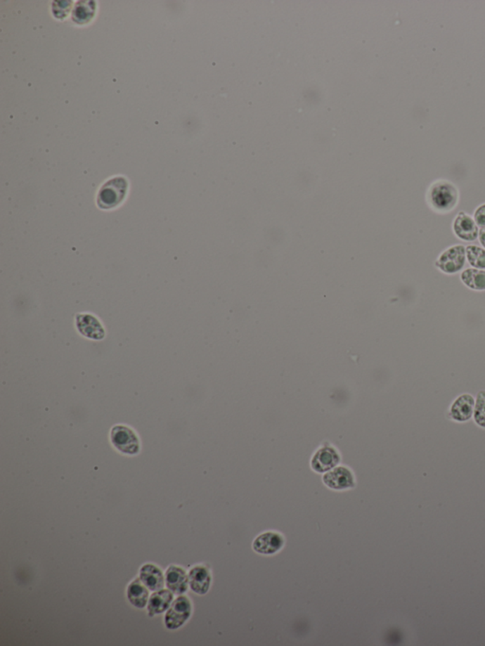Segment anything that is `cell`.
I'll use <instances>...</instances> for the list:
<instances>
[{"label": "cell", "mask_w": 485, "mask_h": 646, "mask_svg": "<svg viewBox=\"0 0 485 646\" xmlns=\"http://www.w3.org/2000/svg\"><path fill=\"white\" fill-rule=\"evenodd\" d=\"M323 481L327 487L336 491L351 489L356 484L353 472L345 466H337L328 471L323 476Z\"/></svg>", "instance_id": "52a82bcc"}, {"label": "cell", "mask_w": 485, "mask_h": 646, "mask_svg": "<svg viewBox=\"0 0 485 646\" xmlns=\"http://www.w3.org/2000/svg\"><path fill=\"white\" fill-rule=\"evenodd\" d=\"M340 456L333 446H323L316 452L311 460L312 470L318 473H325L336 467Z\"/></svg>", "instance_id": "30bf717a"}, {"label": "cell", "mask_w": 485, "mask_h": 646, "mask_svg": "<svg viewBox=\"0 0 485 646\" xmlns=\"http://www.w3.org/2000/svg\"><path fill=\"white\" fill-rule=\"evenodd\" d=\"M475 399L470 394L459 395L448 408V417L456 422L470 421L473 417Z\"/></svg>", "instance_id": "ba28073f"}, {"label": "cell", "mask_w": 485, "mask_h": 646, "mask_svg": "<svg viewBox=\"0 0 485 646\" xmlns=\"http://www.w3.org/2000/svg\"><path fill=\"white\" fill-rule=\"evenodd\" d=\"M212 580L211 571L205 566H195L190 571V588L196 594L204 595V594L208 593L209 588H211Z\"/></svg>", "instance_id": "7c38bea8"}, {"label": "cell", "mask_w": 485, "mask_h": 646, "mask_svg": "<svg viewBox=\"0 0 485 646\" xmlns=\"http://www.w3.org/2000/svg\"><path fill=\"white\" fill-rule=\"evenodd\" d=\"M285 545V538L276 531H266L256 536L252 549L261 555H274L280 552Z\"/></svg>", "instance_id": "8992f818"}, {"label": "cell", "mask_w": 485, "mask_h": 646, "mask_svg": "<svg viewBox=\"0 0 485 646\" xmlns=\"http://www.w3.org/2000/svg\"><path fill=\"white\" fill-rule=\"evenodd\" d=\"M463 285L471 290L485 291V271L477 269H467L460 273Z\"/></svg>", "instance_id": "e0dca14e"}, {"label": "cell", "mask_w": 485, "mask_h": 646, "mask_svg": "<svg viewBox=\"0 0 485 646\" xmlns=\"http://www.w3.org/2000/svg\"><path fill=\"white\" fill-rule=\"evenodd\" d=\"M452 230L457 238L465 242H474L479 237V227L475 220L467 212H460L454 218Z\"/></svg>", "instance_id": "9c48e42d"}, {"label": "cell", "mask_w": 485, "mask_h": 646, "mask_svg": "<svg viewBox=\"0 0 485 646\" xmlns=\"http://www.w3.org/2000/svg\"><path fill=\"white\" fill-rule=\"evenodd\" d=\"M95 13V4L91 1L78 2L73 11V20L79 24L87 23L93 18Z\"/></svg>", "instance_id": "ac0fdd59"}, {"label": "cell", "mask_w": 485, "mask_h": 646, "mask_svg": "<svg viewBox=\"0 0 485 646\" xmlns=\"http://www.w3.org/2000/svg\"><path fill=\"white\" fill-rule=\"evenodd\" d=\"M173 593L167 590H160L157 593L152 594L148 603L150 617L166 612L173 602Z\"/></svg>", "instance_id": "9a60e30c"}, {"label": "cell", "mask_w": 485, "mask_h": 646, "mask_svg": "<svg viewBox=\"0 0 485 646\" xmlns=\"http://www.w3.org/2000/svg\"><path fill=\"white\" fill-rule=\"evenodd\" d=\"M149 593L146 586L141 582V578H137L128 586L127 597L133 606L138 609H143L146 606Z\"/></svg>", "instance_id": "2e32d148"}, {"label": "cell", "mask_w": 485, "mask_h": 646, "mask_svg": "<svg viewBox=\"0 0 485 646\" xmlns=\"http://www.w3.org/2000/svg\"><path fill=\"white\" fill-rule=\"evenodd\" d=\"M473 419L477 426L485 429V391H481L477 395Z\"/></svg>", "instance_id": "ffe728a7"}, {"label": "cell", "mask_w": 485, "mask_h": 646, "mask_svg": "<svg viewBox=\"0 0 485 646\" xmlns=\"http://www.w3.org/2000/svg\"><path fill=\"white\" fill-rule=\"evenodd\" d=\"M128 189V182L124 176L109 179L98 193L97 204L103 209L116 208L124 200Z\"/></svg>", "instance_id": "7a4b0ae2"}, {"label": "cell", "mask_w": 485, "mask_h": 646, "mask_svg": "<svg viewBox=\"0 0 485 646\" xmlns=\"http://www.w3.org/2000/svg\"><path fill=\"white\" fill-rule=\"evenodd\" d=\"M140 578L141 582L150 590H160L164 586V577L162 569L154 564H146L143 566L140 571Z\"/></svg>", "instance_id": "5bb4252c"}, {"label": "cell", "mask_w": 485, "mask_h": 646, "mask_svg": "<svg viewBox=\"0 0 485 646\" xmlns=\"http://www.w3.org/2000/svg\"><path fill=\"white\" fill-rule=\"evenodd\" d=\"M460 193L456 185L446 179H438L429 185L426 201L429 208L439 214H446L456 208Z\"/></svg>", "instance_id": "6da1fadb"}, {"label": "cell", "mask_w": 485, "mask_h": 646, "mask_svg": "<svg viewBox=\"0 0 485 646\" xmlns=\"http://www.w3.org/2000/svg\"><path fill=\"white\" fill-rule=\"evenodd\" d=\"M76 326L80 334L87 339L101 340L105 337V331L102 323L96 317L91 314L76 316Z\"/></svg>", "instance_id": "8fae6325"}, {"label": "cell", "mask_w": 485, "mask_h": 646, "mask_svg": "<svg viewBox=\"0 0 485 646\" xmlns=\"http://www.w3.org/2000/svg\"><path fill=\"white\" fill-rule=\"evenodd\" d=\"M467 260L473 269L485 271V249L475 245H470L465 247Z\"/></svg>", "instance_id": "d6986e66"}, {"label": "cell", "mask_w": 485, "mask_h": 646, "mask_svg": "<svg viewBox=\"0 0 485 646\" xmlns=\"http://www.w3.org/2000/svg\"><path fill=\"white\" fill-rule=\"evenodd\" d=\"M166 585L172 593L182 595L189 587V576L183 569L176 566H170L166 571Z\"/></svg>", "instance_id": "4fadbf2b"}, {"label": "cell", "mask_w": 485, "mask_h": 646, "mask_svg": "<svg viewBox=\"0 0 485 646\" xmlns=\"http://www.w3.org/2000/svg\"><path fill=\"white\" fill-rule=\"evenodd\" d=\"M467 261V252L463 245H454L444 250L436 259L434 266L442 273L455 275L463 271Z\"/></svg>", "instance_id": "3957f363"}, {"label": "cell", "mask_w": 485, "mask_h": 646, "mask_svg": "<svg viewBox=\"0 0 485 646\" xmlns=\"http://www.w3.org/2000/svg\"><path fill=\"white\" fill-rule=\"evenodd\" d=\"M478 239L481 246L485 249V228H481V230H479Z\"/></svg>", "instance_id": "7402d4cb"}, {"label": "cell", "mask_w": 485, "mask_h": 646, "mask_svg": "<svg viewBox=\"0 0 485 646\" xmlns=\"http://www.w3.org/2000/svg\"><path fill=\"white\" fill-rule=\"evenodd\" d=\"M110 440L113 446L122 453L136 455L140 452V440L134 430L130 427L122 425L114 427L111 430Z\"/></svg>", "instance_id": "277c9868"}, {"label": "cell", "mask_w": 485, "mask_h": 646, "mask_svg": "<svg viewBox=\"0 0 485 646\" xmlns=\"http://www.w3.org/2000/svg\"><path fill=\"white\" fill-rule=\"evenodd\" d=\"M473 218L479 228H485V203L475 209Z\"/></svg>", "instance_id": "44dd1931"}, {"label": "cell", "mask_w": 485, "mask_h": 646, "mask_svg": "<svg viewBox=\"0 0 485 646\" xmlns=\"http://www.w3.org/2000/svg\"><path fill=\"white\" fill-rule=\"evenodd\" d=\"M192 615V603L187 597L179 596L174 600L165 615V626L168 629H178L183 626Z\"/></svg>", "instance_id": "5b68a950"}]
</instances>
